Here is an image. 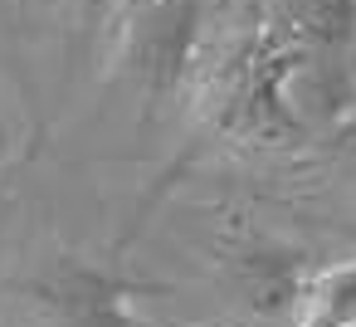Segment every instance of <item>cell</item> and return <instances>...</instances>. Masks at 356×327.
<instances>
[{
    "label": "cell",
    "mask_w": 356,
    "mask_h": 327,
    "mask_svg": "<svg viewBox=\"0 0 356 327\" xmlns=\"http://www.w3.org/2000/svg\"><path fill=\"white\" fill-rule=\"evenodd\" d=\"M127 283L108 269L59 259L25 288V308L35 327H152L132 312Z\"/></svg>",
    "instance_id": "obj_1"
},
{
    "label": "cell",
    "mask_w": 356,
    "mask_h": 327,
    "mask_svg": "<svg viewBox=\"0 0 356 327\" xmlns=\"http://www.w3.org/2000/svg\"><path fill=\"white\" fill-rule=\"evenodd\" d=\"M195 25H200V0H156L132 25L127 59L132 74L147 83V98H166L176 88L195 49Z\"/></svg>",
    "instance_id": "obj_2"
},
{
    "label": "cell",
    "mask_w": 356,
    "mask_h": 327,
    "mask_svg": "<svg viewBox=\"0 0 356 327\" xmlns=\"http://www.w3.org/2000/svg\"><path fill=\"white\" fill-rule=\"evenodd\" d=\"M118 10H122V0H54L69 74H79V69H83V59L93 54V45L113 30Z\"/></svg>",
    "instance_id": "obj_3"
},
{
    "label": "cell",
    "mask_w": 356,
    "mask_h": 327,
    "mask_svg": "<svg viewBox=\"0 0 356 327\" xmlns=\"http://www.w3.org/2000/svg\"><path fill=\"white\" fill-rule=\"evenodd\" d=\"M298 327H356V259L327 269L307 288V312Z\"/></svg>",
    "instance_id": "obj_4"
},
{
    "label": "cell",
    "mask_w": 356,
    "mask_h": 327,
    "mask_svg": "<svg viewBox=\"0 0 356 327\" xmlns=\"http://www.w3.org/2000/svg\"><path fill=\"white\" fill-rule=\"evenodd\" d=\"M0 20H6V25H20V0H0Z\"/></svg>",
    "instance_id": "obj_5"
}]
</instances>
